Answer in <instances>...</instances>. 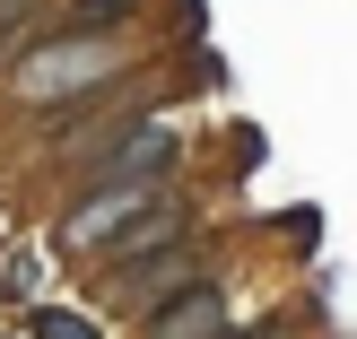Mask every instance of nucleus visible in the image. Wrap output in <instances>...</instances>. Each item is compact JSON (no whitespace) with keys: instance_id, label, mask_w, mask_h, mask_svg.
Returning <instances> with one entry per match:
<instances>
[{"instance_id":"obj_7","label":"nucleus","mask_w":357,"mask_h":339,"mask_svg":"<svg viewBox=\"0 0 357 339\" xmlns=\"http://www.w3.org/2000/svg\"><path fill=\"white\" fill-rule=\"evenodd\" d=\"M218 339H227V331H218ZM244 339H271V331H244Z\"/></svg>"},{"instance_id":"obj_1","label":"nucleus","mask_w":357,"mask_h":339,"mask_svg":"<svg viewBox=\"0 0 357 339\" xmlns=\"http://www.w3.org/2000/svg\"><path fill=\"white\" fill-rule=\"evenodd\" d=\"M122 70V44L114 35H61V44H35L26 61H17V96L52 104V96H79V87L114 79Z\"/></svg>"},{"instance_id":"obj_3","label":"nucleus","mask_w":357,"mask_h":339,"mask_svg":"<svg viewBox=\"0 0 357 339\" xmlns=\"http://www.w3.org/2000/svg\"><path fill=\"white\" fill-rule=\"evenodd\" d=\"M174 122H114V131H96V174L105 183H166L174 166Z\"/></svg>"},{"instance_id":"obj_5","label":"nucleus","mask_w":357,"mask_h":339,"mask_svg":"<svg viewBox=\"0 0 357 339\" xmlns=\"http://www.w3.org/2000/svg\"><path fill=\"white\" fill-rule=\"evenodd\" d=\"M26 339H96V322H87V313H61V305H35Z\"/></svg>"},{"instance_id":"obj_6","label":"nucleus","mask_w":357,"mask_h":339,"mask_svg":"<svg viewBox=\"0 0 357 339\" xmlns=\"http://www.w3.org/2000/svg\"><path fill=\"white\" fill-rule=\"evenodd\" d=\"M70 9H79L87 26H96V17H122V9H131V0H70Z\"/></svg>"},{"instance_id":"obj_2","label":"nucleus","mask_w":357,"mask_h":339,"mask_svg":"<svg viewBox=\"0 0 357 339\" xmlns=\"http://www.w3.org/2000/svg\"><path fill=\"white\" fill-rule=\"evenodd\" d=\"M157 200H166V183H96L87 200H70L61 244H70V253H105V244H114L131 218H149Z\"/></svg>"},{"instance_id":"obj_4","label":"nucleus","mask_w":357,"mask_h":339,"mask_svg":"<svg viewBox=\"0 0 357 339\" xmlns=\"http://www.w3.org/2000/svg\"><path fill=\"white\" fill-rule=\"evenodd\" d=\"M218 331H227V296L209 278H192L166 305H149V339H218Z\"/></svg>"}]
</instances>
